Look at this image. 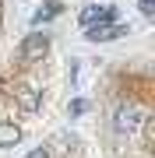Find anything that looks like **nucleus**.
I'll return each mask as SVG.
<instances>
[{
  "instance_id": "1",
  "label": "nucleus",
  "mask_w": 155,
  "mask_h": 158,
  "mask_svg": "<svg viewBox=\"0 0 155 158\" xmlns=\"http://www.w3.org/2000/svg\"><path fill=\"white\" fill-rule=\"evenodd\" d=\"M42 60H25L18 56V67L0 74V151L21 144V137L28 134L32 119L46 109L53 91L46 81H35V74L42 70Z\"/></svg>"
},
{
  "instance_id": "2",
  "label": "nucleus",
  "mask_w": 155,
  "mask_h": 158,
  "mask_svg": "<svg viewBox=\"0 0 155 158\" xmlns=\"http://www.w3.org/2000/svg\"><path fill=\"white\" fill-rule=\"evenodd\" d=\"M120 35H127V25H120V21H102V25L85 28L88 42H113V39H120Z\"/></svg>"
},
{
  "instance_id": "3",
  "label": "nucleus",
  "mask_w": 155,
  "mask_h": 158,
  "mask_svg": "<svg viewBox=\"0 0 155 158\" xmlns=\"http://www.w3.org/2000/svg\"><path fill=\"white\" fill-rule=\"evenodd\" d=\"M102 21H116V7H85V11H81V25H85V28L102 25Z\"/></svg>"
},
{
  "instance_id": "4",
  "label": "nucleus",
  "mask_w": 155,
  "mask_h": 158,
  "mask_svg": "<svg viewBox=\"0 0 155 158\" xmlns=\"http://www.w3.org/2000/svg\"><path fill=\"white\" fill-rule=\"evenodd\" d=\"M60 11H63V4H60V0H50V4L42 7L39 14H35V25H42V21H50V18H57Z\"/></svg>"
},
{
  "instance_id": "5",
  "label": "nucleus",
  "mask_w": 155,
  "mask_h": 158,
  "mask_svg": "<svg viewBox=\"0 0 155 158\" xmlns=\"http://www.w3.org/2000/svg\"><path fill=\"white\" fill-rule=\"evenodd\" d=\"M60 158H85V148H81V141H67V148H63Z\"/></svg>"
},
{
  "instance_id": "6",
  "label": "nucleus",
  "mask_w": 155,
  "mask_h": 158,
  "mask_svg": "<svg viewBox=\"0 0 155 158\" xmlns=\"http://www.w3.org/2000/svg\"><path fill=\"white\" fill-rule=\"evenodd\" d=\"M138 4H141V11H144V14H152V11H155V0H138Z\"/></svg>"
}]
</instances>
